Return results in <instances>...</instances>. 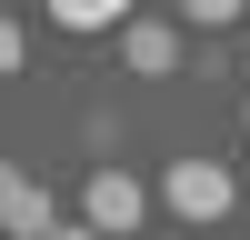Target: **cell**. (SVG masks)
I'll use <instances>...</instances> for the list:
<instances>
[{
    "label": "cell",
    "mask_w": 250,
    "mask_h": 240,
    "mask_svg": "<svg viewBox=\"0 0 250 240\" xmlns=\"http://www.w3.org/2000/svg\"><path fill=\"white\" fill-rule=\"evenodd\" d=\"M80 220H90L100 240H130L140 220H150V190H140V180L120 170V160H100V170L80 180Z\"/></svg>",
    "instance_id": "1"
},
{
    "label": "cell",
    "mask_w": 250,
    "mask_h": 240,
    "mask_svg": "<svg viewBox=\"0 0 250 240\" xmlns=\"http://www.w3.org/2000/svg\"><path fill=\"white\" fill-rule=\"evenodd\" d=\"M160 200H170V220H220V210H230V200H240V180L230 170H220V160H170V170H160Z\"/></svg>",
    "instance_id": "2"
},
{
    "label": "cell",
    "mask_w": 250,
    "mask_h": 240,
    "mask_svg": "<svg viewBox=\"0 0 250 240\" xmlns=\"http://www.w3.org/2000/svg\"><path fill=\"white\" fill-rule=\"evenodd\" d=\"M0 230H10V240H50L60 230V220H50V190H40L20 160H0Z\"/></svg>",
    "instance_id": "3"
},
{
    "label": "cell",
    "mask_w": 250,
    "mask_h": 240,
    "mask_svg": "<svg viewBox=\"0 0 250 240\" xmlns=\"http://www.w3.org/2000/svg\"><path fill=\"white\" fill-rule=\"evenodd\" d=\"M120 60H130L140 80H170L180 70V30L170 20H130V30H120Z\"/></svg>",
    "instance_id": "4"
},
{
    "label": "cell",
    "mask_w": 250,
    "mask_h": 240,
    "mask_svg": "<svg viewBox=\"0 0 250 240\" xmlns=\"http://www.w3.org/2000/svg\"><path fill=\"white\" fill-rule=\"evenodd\" d=\"M60 30H130V0H50Z\"/></svg>",
    "instance_id": "5"
},
{
    "label": "cell",
    "mask_w": 250,
    "mask_h": 240,
    "mask_svg": "<svg viewBox=\"0 0 250 240\" xmlns=\"http://www.w3.org/2000/svg\"><path fill=\"white\" fill-rule=\"evenodd\" d=\"M170 10H180V20H190V30H230V20L250 10V0H170Z\"/></svg>",
    "instance_id": "6"
},
{
    "label": "cell",
    "mask_w": 250,
    "mask_h": 240,
    "mask_svg": "<svg viewBox=\"0 0 250 240\" xmlns=\"http://www.w3.org/2000/svg\"><path fill=\"white\" fill-rule=\"evenodd\" d=\"M20 50H30V40H20V20H10V10H0V80H10V70H20Z\"/></svg>",
    "instance_id": "7"
},
{
    "label": "cell",
    "mask_w": 250,
    "mask_h": 240,
    "mask_svg": "<svg viewBox=\"0 0 250 240\" xmlns=\"http://www.w3.org/2000/svg\"><path fill=\"white\" fill-rule=\"evenodd\" d=\"M50 240H100V230H90V220H60V230H50Z\"/></svg>",
    "instance_id": "8"
},
{
    "label": "cell",
    "mask_w": 250,
    "mask_h": 240,
    "mask_svg": "<svg viewBox=\"0 0 250 240\" xmlns=\"http://www.w3.org/2000/svg\"><path fill=\"white\" fill-rule=\"evenodd\" d=\"M240 130H250V100H240Z\"/></svg>",
    "instance_id": "9"
},
{
    "label": "cell",
    "mask_w": 250,
    "mask_h": 240,
    "mask_svg": "<svg viewBox=\"0 0 250 240\" xmlns=\"http://www.w3.org/2000/svg\"><path fill=\"white\" fill-rule=\"evenodd\" d=\"M0 10H10V0H0Z\"/></svg>",
    "instance_id": "10"
}]
</instances>
